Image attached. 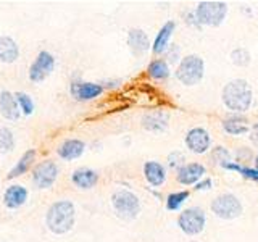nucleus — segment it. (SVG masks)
I'll use <instances>...</instances> for the list:
<instances>
[{
	"instance_id": "473e14b6",
	"label": "nucleus",
	"mask_w": 258,
	"mask_h": 242,
	"mask_svg": "<svg viewBox=\"0 0 258 242\" xmlns=\"http://www.w3.org/2000/svg\"><path fill=\"white\" fill-rule=\"evenodd\" d=\"M252 157H253L252 150L247 149V147H239L237 152H236V160H237V163H240V165L244 163V161H248Z\"/></svg>"
},
{
	"instance_id": "7ed1b4c3",
	"label": "nucleus",
	"mask_w": 258,
	"mask_h": 242,
	"mask_svg": "<svg viewBox=\"0 0 258 242\" xmlns=\"http://www.w3.org/2000/svg\"><path fill=\"white\" fill-rule=\"evenodd\" d=\"M111 207L115 210L118 218L124 221L136 220L141 213V200L133 191L129 189H116L111 194Z\"/></svg>"
},
{
	"instance_id": "6e6552de",
	"label": "nucleus",
	"mask_w": 258,
	"mask_h": 242,
	"mask_svg": "<svg viewBox=\"0 0 258 242\" xmlns=\"http://www.w3.org/2000/svg\"><path fill=\"white\" fill-rule=\"evenodd\" d=\"M53 70H55V56L47 50H40L29 67V71H28L29 81L37 84L42 83V81H45L52 75Z\"/></svg>"
},
{
	"instance_id": "72a5a7b5",
	"label": "nucleus",
	"mask_w": 258,
	"mask_h": 242,
	"mask_svg": "<svg viewBox=\"0 0 258 242\" xmlns=\"http://www.w3.org/2000/svg\"><path fill=\"white\" fill-rule=\"evenodd\" d=\"M184 21L189 24V26H194V28H202L200 26V23L197 20V15H196V10H189V12H185L184 15Z\"/></svg>"
},
{
	"instance_id": "2eb2a0df",
	"label": "nucleus",
	"mask_w": 258,
	"mask_h": 242,
	"mask_svg": "<svg viewBox=\"0 0 258 242\" xmlns=\"http://www.w3.org/2000/svg\"><path fill=\"white\" fill-rule=\"evenodd\" d=\"M0 115L8 121H16L21 116V110L15 94L10 91L0 92Z\"/></svg>"
},
{
	"instance_id": "c85d7f7f",
	"label": "nucleus",
	"mask_w": 258,
	"mask_h": 242,
	"mask_svg": "<svg viewBox=\"0 0 258 242\" xmlns=\"http://www.w3.org/2000/svg\"><path fill=\"white\" fill-rule=\"evenodd\" d=\"M15 97H16V100H18L21 115H26V116L32 115V111H34V102H32L31 95L26 92H15Z\"/></svg>"
},
{
	"instance_id": "0eeeda50",
	"label": "nucleus",
	"mask_w": 258,
	"mask_h": 242,
	"mask_svg": "<svg viewBox=\"0 0 258 242\" xmlns=\"http://www.w3.org/2000/svg\"><path fill=\"white\" fill-rule=\"evenodd\" d=\"M207 215L200 207H189L177 216V226L187 236H197L205 229Z\"/></svg>"
},
{
	"instance_id": "1a4fd4ad",
	"label": "nucleus",
	"mask_w": 258,
	"mask_h": 242,
	"mask_svg": "<svg viewBox=\"0 0 258 242\" xmlns=\"http://www.w3.org/2000/svg\"><path fill=\"white\" fill-rule=\"evenodd\" d=\"M58 177V166L52 160H44L32 169V183L37 189H48L55 184Z\"/></svg>"
},
{
	"instance_id": "6ab92c4d",
	"label": "nucleus",
	"mask_w": 258,
	"mask_h": 242,
	"mask_svg": "<svg viewBox=\"0 0 258 242\" xmlns=\"http://www.w3.org/2000/svg\"><path fill=\"white\" fill-rule=\"evenodd\" d=\"M71 181L76 188L83 189V191H89L99 183V173L91 168H78L73 171Z\"/></svg>"
},
{
	"instance_id": "b1692460",
	"label": "nucleus",
	"mask_w": 258,
	"mask_h": 242,
	"mask_svg": "<svg viewBox=\"0 0 258 242\" xmlns=\"http://www.w3.org/2000/svg\"><path fill=\"white\" fill-rule=\"evenodd\" d=\"M147 75L152 79L157 81H165L171 75V68H169V63L163 58H155L149 63L147 67Z\"/></svg>"
},
{
	"instance_id": "39448f33",
	"label": "nucleus",
	"mask_w": 258,
	"mask_h": 242,
	"mask_svg": "<svg viewBox=\"0 0 258 242\" xmlns=\"http://www.w3.org/2000/svg\"><path fill=\"white\" fill-rule=\"evenodd\" d=\"M196 15L200 26H212L216 28L224 21L228 15V4L218 2V0H204L196 7Z\"/></svg>"
},
{
	"instance_id": "f257e3e1",
	"label": "nucleus",
	"mask_w": 258,
	"mask_h": 242,
	"mask_svg": "<svg viewBox=\"0 0 258 242\" xmlns=\"http://www.w3.org/2000/svg\"><path fill=\"white\" fill-rule=\"evenodd\" d=\"M223 103L226 105V108L231 110L232 113H245L253 103V91L252 86L248 84L247 79H232L228 84L223 87L221 92Z\"/></svg>"
},
{
	"instance_id": "9b49d317",
	"label": "nucleus",
	"mask_w": 258,
	"mask_h": 242,
	"mask_svg": "<svg viewBox=\"0 0 258 242\" xmlns=\"http://www.w3.org/2000/svg\"><path fill=\"white\" fill-rule=\"evenodd\" d=\"M105 91V87L102 84L97 83H87L83 79H73L70 86V92L79 102H89L97 99L99 95H102Z\"/></svg>"
},
{
	"instance_id": "f704fd0d",
	"label": "nucleus",
	"mask_w": 258,
	"mask_h": 242,
	"mask_svg": "<svg viewBox=\"0 0 258 242\" xmlns=\"http://www.w3.org/2000/svg\"><path fill=\"white\" fill-rule=\"evenodd\" d=\"M212 186H213V181H212V177H204L202 181H199L196 184V191H210L212 189Z\"/></svg>"
},
{
	"instance_id": "cd10ccee",
	"label": "nucleus",
	"mask_w": 258,
	"mask_h": 242,
	"mask_svg": "<svg viewBox=\"0 0 258 242\" xmlns=\"http://www.w3.org/2000/svg\"><path fill=\"white\" fill-rule=\"evenodd\" d=\"M15 147V134L10 128H0V152L8 153Z\"/></svg>"
},
{
	"instance_id": "4be33fe9",
	"label": "nucleus",
	"mask_w": 258,
	"mask_h": 242,
	"mask_svg": "<svg viewBox=\"0 0 258 242\" xmlns=\"http://www.w3.org/2000/svg\"><path fill=\"white\" fill-rule=\"evenodd\" d=\"M20 58V47L10 36H0V63H15Z\"/></svg>"
},
{
	"instance_id": "9d476101",
	"label": "nucleus",
	"mask_w": 258,
	"mask_h": 242,
	"mask_svg": "<svg viewBox=\"0 0 258 242\" xmlns=\"http://www.w3.org/2000/svg\"><path fill=\"white\" fill-rule=\"evenodd\" d=\"M185 147H187L192 153H197V155L207 153L210 150V147H212V137H210V133L202 126L190 128L187 134H185Z\"/></svg>"
},
{
	"instance_id": "c756f323",
	"label": "nucleus",
	"mask_w": 258,
	"mask_h": 242,
	"mask_svg": "<svg viewBox=\"0 0 258 242\" xmlns=\"http://www.w3.org/2000/svg\"><path fill=\"white\" fill-rule=\"evenodd\" d=\"M231 62L236 65V67H247L250 63V53L247 48L244 47H237L231 52Z\"/></svg>"
},
{
	"instance_id": "f3484780",
	"label": "nucleus",
	"mask_w": 258,
	"mask_h": 242,
	"mask_svg": "<svg viewBox=\"0 0 258 242\" xmlns=\"http://www.w3.org/2000/svg\"><path fill=\"white\" fill-rule=\"evenodd\" d=\"M144 176L152 188H160V186H163L166 181V168L161 165L160 161H155V160L145 161Z\"/></svg>"
},
{
	"instance_id": "ddd939ff",
	"label": "nucleus",
	"mask_w": 258,
	"mask_h": 242,
	"mask_svg": "<svg viewBox=\"0 0 258 242\" xmlns=\"http://www.w3.org/2000/svg\"><path fill=\"white\" fill-rule=\"evenodd\" d=\"M29 197L28 189L21 184H13L10 188H7L4 192V205L10 210H16L26 204Z\"/></svg>"
},
{
	"instance_id": "2f4dec72",
	"label": "nucleus",
	"mask_w": 258,
	"mask_h": 242,
	"mask_svg": "<svg viewBox=\"0 0 258 242\" xmlns=\"http://www.w3.org/2000/svg\"><path fill=\"white\" fill-rule=\"evenodd\" d=\"M166 53V62L168 63H171V65H174V63H177L179 65V62L182 60V56H181V48L177 47L176 44H171L168 47V50L165 52Z\"/></svg>"
},
{
	"instance_id": "393cba45",
	"label": "nucleus",
	"mask_w": 258,
	"mask_h": 242,
	"mask_svg": "<svg viewBox=\"0 0 258 242\" xmlns=\"http://www.w3.org/2000/svg\"><path fill=\"white\" fill-rule=\"evenodd\" d=\"M210 157H212L213 160V163L218 165V166H221V168H226V165H229L232 160V153L223 147V145H218V147L212 149V153H210Z\"/></svg>"
},
{
	"instance_id": "a211bd4d",
	"label": "nucleus",
	"mask_w": 258,
	"mask_h": 242,
	"mask_svg": "<svg viewBox=\"0 0 258 242\" xmlns=\"http://www.w3.org/2000/svg\"><path fill=\"white\" fill-rule=\"evenodd\" d=\"M250 128L252 126L248 125V119L239 113H231L223 119V129L231 136H244L250 133Z\"/></svg>"
},
{
	"instance_id": "4468645a",
	"label": "nucleus",
	"mask_w": 258,
	"mask_h": 242,
	"mask_svg": "<svg viewBox=\"0 0 258 242\" xmlns=\"http://www.w3.org/2000/svg\"><path fill=\"white\" fill-rule=\"evenodd\" d=\"M127 45H129V50L133 52V55L136 56H141L145 52L152 48V42L149 36L139 28H134V29H129L127 32Z\"/></svg>"
},
{
	"instance_id": "a878e982",
	"label": "nucleus",
	"mask_w": 258,
	"mask_h": 242,
	"mask_svg": "<svg viewBox=\"0 0 258 242\" xmlns=\"http://www.w3.org/2000/svg\"><path fill=\"white\" fill-rule=\"evenodd\" d=\"M189 191H179V192H171L169 196L166 197V208L169 212H176L179 210L185 202L189 199Z\"/></svg>"
},
{
	"instance_id": "f8f14e48",
	"label": "nucleus",
	"mask_w": 258,
	"mask_h": 242,
	"mask_svg": "<svg viewBox=\"0 0 258 242\" xmlns=\"http://www.w3.org/2000/svg\"><path fill=\"white\" fill-rule=\"evenodd\" d=\"M207 174V168L199 163V161H192V163H185L176 174V179L182 186H196L199 181H202Z\"/></svg>"
},
{
	"instance_id": "423d86ee",
	"label": "nucleus",
	"mask_w": 258,
	"mask_h": 242,
	"mask_svg": "<svg viewBox=\"0 0 258 242\" xmlns=\"http://www.w3.org/2000/svg\"><path fill=\"white\" fill-rule=\"evenodd\" d=\"M212 212L215 216L221 218V220H236L242 213H244V205L242 202L231 192L220 194L212 202Z\"/></svg>"
},
{
	"instance_id": "5701e85b",
	"label": "nucleus",
	"mask_w": 258,
	"mask_h": 242,
	"mask_svg": "<svg viewBox=\"0 0 258 242\" xmlns=\"http://www.w3.org/2000/svg\"><path fill=\"white\" fill-rule=\"evenodd\" d=\"M34 161H36V150L34 149L26 150L18 158V161L15 163V166L10 169V171H8L7 179H13V177H20L23 174H26V171L32 166V163H34Z\"/></svg>"
},
{
	"instance_id": "e433bc0d",
	"label": "nucleus",
	"mask_w": 258,
	"mask_h": 242,
	"mask_svg": "<svg viewBox=\"0 0 258 242\" xmlns=\"http://www.w3.org/2000/svg\"><path fill=\"white\" fill-rule=\"evenodd\" d=\"M255 168H258V152H256V155H255Z\"/></svg>"
},
{
	"instance_id": "dca6fc26",
	"label": "nucleus",
	"mask_w": 258,
	"mask_h": 242,
	"mask_svg": "<svg viewBox=\"0 0 258 242\" xmlns=\"http://www.w3.org/2000/svg\"><path fill=\"white\" fill-rule=\"evenodd\" d=\"M176 29V23L174 21H166L163 26L160 28V31L157 32L155 39L152 42V52L155 55H161L168 50L169 47V40H171V36Z\"/></svg>"
},
{
	"instance_id": "412c9836",
	"label": "nucleus",
	"mask_w": 258,
	"mask_h": 242,
	"mask_svg": "<svg viewBox=\"0 0 258 242\" xmlns=\"http://www.w3.org/2000/svg\"><path fill=\"white\" fill-rule=\"evenodd\" d=\"M169 115L165 111H152L142 118V126L150 133H161L168 128Z\"/></svg>"
},
{
	"instance_id": "aec40b11",
	"label": "nucleus",
	"mask_w": 258,
	"mask_h": 242,
	"mask_svg": "<svg viewBox=\"0 0 258 242\" xmlns=\"http://www.w3.org/2000/svg\"><path fill=\"white\" fill-rule=\"evenodd\" d=\"M86 150V142L81 139H67L63 141L58 149H56V153L58 157L63 160H76L84 153Z\"/></svg>"
},
{
	"instance_id": "f03ea898",
	"label": "nucleus",
	"mask_w": 258,
	"mask_h": 242,
	"mask_svg": "<svg viewBox=\"0 0 258 242\" xmlns=\"http://www.w3.org/2000/svg\"><path fill=\"white\" fill-rule=\"evenodd\" d=\"M76 221V208L71 200H56L48 207L45 215V224L50 232L63 236L73 229Z\"/></svg>"
},
{
	"instance_id": "20e7f679",
	"label": "nucleus",
	"mask_w": 258,
	"mask_h": 242,
	"mask_svg": "<svg viewBox=\"0 0 258 242\" xmlns=\"http://www.w3.org/2000/svg\"><path fill=\"white\" fill-rule=\"evenodd\" d=\"M176 79L179 81L184 86H196L199 84L205 75V62L202 56L190 53L182 56V60L177 65V68L174 71Z\"/></svg>"
},
{
	"instance_id": "7c9ffc66",
	"label": "nucleus",
	"mask_w": 258,
	"mask_h": 242,
	"mask_svg": "<svg viewBox=\"0 0 258 242\" xmlns=\"http://www.w3.org/2000/svg\"><path fill=\"white\" fill-rule=\"evenodd\" d=\"M184 161H185V155L181 150H174V152H171L168 155V165H169V168L177 169V171H179V169L185 165Z\"/></svg>"
},
{
	"instance_id": "bb28decb",
	"label": "nucleus",
	"mask_w": 258,
	"mask_h": 242,
	"mask_svg": "<svg viewBox=\"0 0 258 242\" xmlns=\"http://www.w3.org/2000/svg\"><path fill=\"white\" fill-rule=\"evenodd\" d=\"M224 169H229V171H237L239 174L247 177V179L258 181V168H248V166L237 163V161H231L229 165H226Z\"/></svg>"
},
{
	"instance_id": "c9c22d12",
	"label": "nucleus",
	"mask_w": 258,
	"mask_h": 242,
	"mask_svg": "<svg viewBox=\"0 0 258 242\" xmlns=\"http://www.w3.org/2000/svg\"><path fill=\"white\" fill-rule=\"evenodd\" d=\"M250 141L258 147V123H255L252 128H250Z\"/></svg>"
},
{
	"instance_id": "4c0bfd02",
	"label": "nucleus",
	"mask_w": 258,
	"mask_h": 242,
	"mask_svg": "<svg viewBox=\"0 0 258 242\" xmlns=\"http://www.w3.org/2000/svg\"><path fill=\"white\" fill-rule=\"evenodd\" d=\"M189 242H197V240H189Z\"/></svg>"
}]
</instances>
